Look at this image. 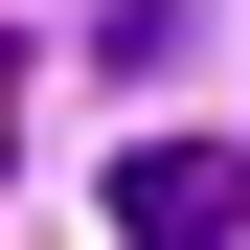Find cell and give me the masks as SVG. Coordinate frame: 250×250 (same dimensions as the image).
<instances>
[{"instance_id":"cell-2","label":"cell","mask_w":250,"mask_h":250,"mask_svg":"<svg viewBox=\"0 0 250 250\" xmlns=\"http://www.w3.org/2000/svg\"><path fill=\"white\" fill-rule=\"evenodd\" d=\"M0 137H23V23H0Z\"/></svg>"},{"instance_id":"cell-1","label":"cell","mask_w":250,"mask_h":250,"mask_svg":"<svg viewBox=\"0 0 250 250\" xmlns=\"http://www.w3.org/2000/svg\"><path fill=\"white\" fill-rule=\"evenodd\" d=\"M114 228H137V250H250V159L228 137H137V159H114Z\"/></svg>"}]
</instances>
